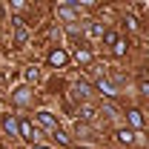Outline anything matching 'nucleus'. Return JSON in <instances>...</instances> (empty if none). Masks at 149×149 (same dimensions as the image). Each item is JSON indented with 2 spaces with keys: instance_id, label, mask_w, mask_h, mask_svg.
I'll use <instances>...</instances> for the list:
<instances>
[{
  "instance_id": "17",
  "label": "nucleus",
  "mask_w": 149,
  "mask_h": 149,
  "mask_svg": "<svg viewBox=\"0 0 149 149\" xmlns=\"http://www.w3.org/2000/svg\"><path fill=\"white\" fill-rule=\"evenodd\" d=\"M138 89H141V95H146V97H149V80H146V77H141V83H138Z\"/></svg>"
},
{
  "instance_id": "15",
  "label": "nucleus",
  "mask_w": 149,
  "mask_h": 149,
  "mask_svg": "<svg viewBox=\"0 0 149 149\" xmlns=\"http://www.w3.org/2000/svg\"><path fill=\"white\" fill-rule=\"evenodd\" d=\"M77 60H80V63H89V60H92V52H89V49H77Z\"/></svg>"
},
{
  "instance_id": "3",
  "label": "nucleus",
  "mask_w": 149,
  "mask_h": 149,
  "mask_svg": "<svg viewBox=\"0 0 149 149\" xmlns=\"http://www.w3.org/2000/svg\"><path fill=\"white\" fill-rule=\"evenodd\" d=\"M20 138H23V141H29V143H37V138H40V135H37V129L32 126V120H20Z\"/></svg>"
},
{
  "instance_id": "13",
  "label": "nucleus",
  "mask_w": 149,
  "mask_h": 149,
  "mask_svg": "<svg viewBox=\"0 0 149 149\" xmlns=\"http://www.w3.org/2000/svg\"><path fill=\"white\" fill-rule=\"evenodd\" d=\"M89 35L92 37H103L106 35V26H103V23H92V26H89Z\"/></svg>"
},
{
  "instance_id": "11",
  "label": "nucleus",
  "mask_w": 149,
  "mask_h": 149,
  "mask_svg": "<svg viewBox=\"0 0 149 149\" xmlns=\"http://www.w3.org/2000/svg\"><path fill=\"white\" fill-rule=\"evenodd\" d=\"M115 138H118V143H126V146H129L132 141H135V132H132V129H118Z\"/></svg>"
},
{
  "instance_id": "16",
  "label": "nucleus",
  "mask_w": 149,
  "mask_h": 149,
  "mask_svg": "<svg viewBox=\"0 0 149 149\" xmlns=\"http://www.w3.org/2000/svg\"><path fill=\"white\" fill-rule=\"evenodd\" d=\"M80 118H86V120H89V118H95V109L89 106V103H83V109H80Z\"/></svg>"
},
{
  "instance_id": "14",
  "label": "nucleus",
  "mask_w": 149,
  "mask_h": 149,
  "mask_svg": "<svg viewBox=\"0 0 149 149\" xmlns=\"http://www.w3.org/2000/svg\"><path fill=\"white\" fill-rule=\"evenodd\" d=\"M52 138H55L60 146H69V138H66V132H63V129H55V132H52Z\"/></svg>"
},
{
  "instance_id": "7",
  "label": "nucleus",
  "mask_w": 149,
  "mask_h": 149,
  "mask_svg": "<svg viewBox=\"0 0 149 149\" xmlns=\"http://www.w3.org/2000/svg\"><path fill=\"white\" fill-rule=\"evenodd\" d=\"M66 60H69V55H66L63 49H52V52H49V66H55V69L66 66Z\"/></svg>"
},
{
  "instance_id": "20",
  "label": "nucleus",
  "mask_w": 149,
  "mask_h": 149,
  "mask_svg": "<svg viewBox=\"0 0 149 149\" xmlns=\"http://www.w3.org/2000/svg\"><path fill=\"white\" fill-rule=\"evenodd\" d=\"M35 149H46V146H40V143H35Z\"/></svg>"
},
{
  "instance_id": "18",
  "label": "nucleus",
  "mask_w": 149,
  "mask_h": 149,
  "mask_svg": "<svg viewBox=\"0 0 149 149\" xmlns=\"http://www.w3.org/2000/svg\"><path fill=\"white\" fill-rule=\"evenodd\" d=\"M103 40H106V43H109V46H112V43L118 40V35H115V32H106V35H103Z\"/></svg>"
},
{
  "instance_id": "9",
  "label": "nucleus",
  "mask_w": 149,
  "mask_h": 149,
  "mask_svg": "<svg viewBox=\"0 0 149 149\" xmlns=\"http://www.w3.org/2000/svg\"><path fill=\"white\" fill-rule=\"evenodd\" d=\"M15 23V43H26V26H23V20H12Z\"/></svg>"
},
{
  "instance_id": "19",
  "label": "nucleus",
  "mask_w": 149,
  "mask_h": 149,
  "mask_svg": "<svg viewBox=\"0 0 149 149\" xmlns=\"http://www.w3.org/2000/svg\"><path fill=\"white\" fill-rule=\"evenodd\" d=\"M26 80H37V69H26Z\"/></svg>"
},
{
  "instance_id": "10",
  "label": "nucleus",
  "mask_w": 149,
  "mask_h": 149,
  "mask_svg": "<svg viewBox=\"0 0 149 149\" xmlns=\"http://www.w3.org/2000/svg\"><path fill=\"white\" fill-rule=\"evenodd\" d=\"M126 49H129V43H126L123 37H118V40L112 43V55H115V57H123V55H126Z\"/></svg>"
},
{
  "instance_id": "6",
  "label": "nucleus",
  "mask_w": 149,
  "mask_h": 149,
  "mask_svg": "<svg viewBox=\"0 0 149 149\" xmlns=\"http://www.w3.org/2000/svg\"><path fill=\"white\" fill-rule=\"evenodd\" d=\"M37 123H40V126H46L49 132L60 129V126H57V118L52 115V112H37Z\"/></svg>"
},
{
  "instance_id": "21",
  "label": "nucleus",
  "mask_w": 149,
  "mask_h": 149,
  "mask_svg": "<svg viewBox=\"0 0 149 149\" xmlns=\"http://www.w3.org/2000/svg\"><path fill=\"white\" fill-rule=\"evenodd\" d=\"M77 149H86V146H77Z\"/></svg>"
},
{
  "instance_id": "2",
  "label": "nucleus",
  "mask_w": 149,
  "mask_h": 149,
  "mask_svg": "<svg viewBox=\"0 0 149 149\" xmlns=\"http://www.w3.org/2000/svg\"><path fill=\"white\" fill-rule=\"evenodd\" d=\"M92 89H97V92L103 95V97H115V95H118V86H115L112 80H106V77H97Z\"/></svg>"
},
{
  "instance_id": "5",
  "label": "nucleus",
  "mask_w": 149,
  "mask_h": 149,
  "mask_svg": "<svg viewBox=\"0 0 149 149\" xmlns=\"http://www.w3.org/2000/svg\"><path fill=\"white\" fill-rule=\"evenodd\" d=\"M3 129H6V135H12V138H20V120L15 115H6L3 118Z\"/></svg>"
},
{
  "instance_id": "12",
  "label": "nucleus",
  "mask_w": 149,
  "mask_h": 149,
  "mask_svg": "<svg viewBox=\"0 0 149 149\" xmlns=\"http://www.w3.org/2000/svg\"><path fill=\"white\" fill-rule=\"evenodd\" d=\"M29 97H32V95H29V89L23 86V89H17V92H15V103H17V106H23V103H29Z\"/></svg>"
},
{
  "instance_id": "8",
  "label": "nucleus",
  "mask_w": 149,
  "mask_h": 149,
  "mask_svg": "<svg viewBox=\"0 0 149 149\" xmlns=\"http://www.w3.org/2000/svg\"><path fill=\"white\" fill-rule=\"evenodd\" d=\"M126 118H129V126H132V129H141V126H143V112H141V109H129V112H126Z\"/></svg>"
},
{
  "instance_id": "1",
  "label": "nucleus",
  "mask_w": 149,
  "mask_h": 149,
  "mask_svg": "<svg viewBox=\"0 0 149 149\" xmlns=\"http://www.w3.org/2000/svg\"><path fill=\"white\" fill-rule=\"evenodd\" d=\"M57 15L63 20H69V23H74V20L80 17V6L77 3H57Z\"/></svg>"
},
{
  "instance_id": "4",
  "label": "nucleus",
  "mask_w": 149,
  "mask_h": 149,
  "mask_svg": "<svg viewBox=\"0 0 149 149\" xmlns=\"http://www.w3.org/2000/svg\"><path fill=\"white\" fill-rule=\"evenodd\" d=\"M92 92H95V89L89 86V83H86V80H77V83L72 86V97H74V100H86V97H89Z\"/></svg>"
}]
</instances>
